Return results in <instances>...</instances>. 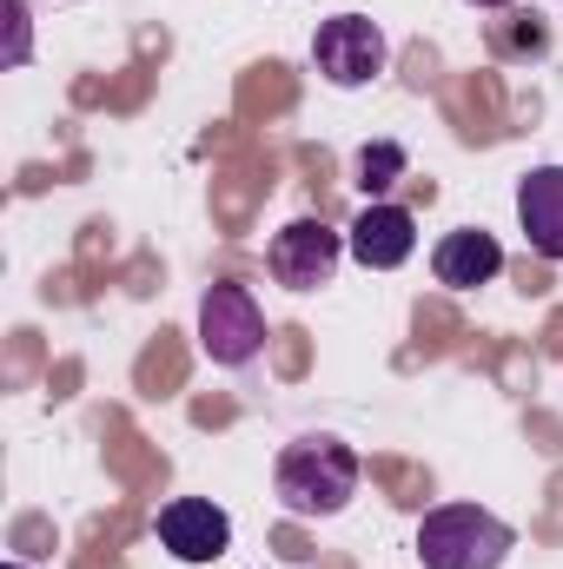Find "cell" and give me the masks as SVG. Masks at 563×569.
I'll list each match as a JSON object with an SVG mask.
<instances>
[{"label":"cell","mask_w":563,"mask_h":569,"mask_svg":"<svg viewBox=\"0 0 563 569\" xmlns=\"http://www.w3.org/2000/svg\"><path fill=\"white\" fill-rule=\"evenodd\" d=\"M152 537L172 563H219L233 550V517L213 497H172V503H159Z\"/></svg>","instance_id":"obj_6"},{"label":"cell","mask_w":563,"mask_h":569,"mask_svg":"<svg viewBox=\"0 0 563 569\" xmlns=\"http://www.w3.org/2000/svg\"><path fill=\"white\" fill-rule=\"evenodd\" d=\"M431 272H437L444 291H477V284H491L504 272V246H497L491 232H477V226H457V232L437 239Z\"/></svg>","instance_id":"obj_9"},{"label":"cell","mask_w":563,"mask_h":569,"mask_svg":"<svg viewBox=\"0 0 563 569\" xmlns=\"http://www.w3.org/2000/svg\"><path fill=\"white\" fill-rule=\"evenodd\" d=\"M385 33H378V20H365V13H332V20H318V33H312V67L332 80V87H372L378 73H385Z\"/></svg>","instance_id":"obj_4"},{"label":"cell","mask_w":563,"mask_h":569,"mask_svg":"<svg viewBox=\"0 0 563 569\" xmlns=\"http://www.w3.org/2000/svg\"><path fill=\"white\" fill-rule=\"evenodd\" d=\"M7 569H27V563H7Z\"/></svg>","instance_id":"obj_12"},{"label":"cell","mask_w":563,"mask_h":569,"mask_svg":"<svg viewBox=\"0 0 563 569\" xmlns=\"http://www.w3.org/2000/svg\"><path fill=\"white\" fill-rule=\"evenodd\" d=\"M471 7H511V0H471Z\"/></svg>","instance_id":"obj_11"},{"label":"cell","mask_w":563,"mask_h":569,"mask_svg":"<svg viewBox=\"0 0 563 569\" xmlns=\"http://www.w3.org/2000/svg\"><path fill=\"white\" fill-rule=\"evenodd\" d=\"M345 252L365 266V272H398L412 252H418V219L392 199H372L352 226H345Z\"/></svg>","instance_id":"obj_7"},{"label":"cell","mask_w":563,"mask_h":569,"mask_svg":"<svg viewBox=\"0 0 563 569\" xmlns=\"http://www.w3.org/2000/svg\"><path fill=\"white\" fill-rule=\"evenodd\" d=\"M517 226L544 266H563V166H537L517 179Z\"/></svg>","instance_id":"obj_8"},{"label":"cell","mask_w":563,"mask_h":569,"mask_svg":"<svg viewBox=\"0 0 563 569\" xmlns=\"http://www.w3.org/2000/svg\"><path fill=\"white\" fill-rule=\"evenodd\" d=\"M358 450L345 437H298L279 450V470H273V490L292 517H338L352 497H358Z\"/></svg>","instance_id":"obj_1"},{"label":"cell","mask_w":563,"mask_h":569,"mask_svg":"<svg viewBox=\"0 0 563 569\" xmlns=\"http://www.w3.org/2000/svg\"><path fill=\"white\" fill-rule=\"evenodd\" d=\"M398 172H405V146L378 140V146H365V152H358V186H365V192H385Z\"/></svg>","instance_id":"obj_10"},{"label":"cell","mask_w":563,"mask_h":569,"mask_svg":"<svg viewBox=\"0 0 563 569\" xmlns=\"http://www.w3.org/2000/svg\"><path fill=\"white\" fill-rule=\"evenodd\" d=\"M517 550V530L477 503H437L418 523L424 569H504Z\"/></svg>","instance_id":"obj_2"},{"label":"cell","mask_w":563,"mask_h":569,"mask_svg":"<svg viewBox=\"0 0 563 569\" xmlns=\"http://www.w3.org/2000/svg\"><path fill=\"white\" fill-rule=\"evenodd\" d=\"M338 259H345V232H332L325 219H292V226L273 232V246H266V272H273L285 291H318V284H332Z\"/></svg>","instance_id":"obj_5"},{"label":"cell","mask_w":563,"mask_h":569,"mask_svg":"<svg viewBox=\"0 0 563 569\" xmlns=\"http://www.w3.org/2000/svg\"><path fill=\"white\" fill-rule=\"evenodd\" d=\"M199 345H206V358L226 365V371H239V365L259 358V345H266V311H259L253 284H233V279L206 284V298H199Z\"/></svg>","instance_id":"obj_3"}]
</instances>
